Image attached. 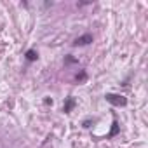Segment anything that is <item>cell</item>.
Here are the masks:
<instances>
[{"instance_id":"1","label":"cell","mask_w":148,"mask_h":148,"mask_svg":"<svg viewBox=\"0 0 148 148\" xmlns=\"http://www.w3.org/2000/svg\"><path fill=\"white\" fill-rule=\"evenodd\" d=\"M105 99L113 105V106H125L127 105V98L122 96V94H113V92H106L105 94Z\"/></svg>"},{"instance_id":"2","label":"cell","mask_w":148,"mask_h":148,"mask_svg":"<svg viewBox=\"0 0 148 148\" xmlns=\"http://www.w3.org/2000/svg\"><path fill=\"white\" fill-rule=\"evenodd\" d=\"M92 40H94V37L91 33H86V35H80L79 38H75L73 45H75V47H84V45H89Z\"/></svg>"},{"instance_id":"3","label":"cell","mask_w":148,"mask_h":148,"mask_svg":"<svg viewBox=\"0 0 148 148\" xmlns=\"http://www.w3.org/2000/svg\"><path fill=\"white\" fill-rule=\"evenodd\" d=\"M75 105H77V101H75V98H73V96L66 98V101H64V105H63V112H64V113H70L73 108H75Z\"/></svg>"},{"instance_id":"4","label":"cell","mask_w":148,"mask_h":148,"mask_svg":"<svg viewBox=\"0 0 148 148\" xmlns=\"http://www.w3.org/2000/svg\"><path fill=\"white\" fill-rule=\"evenodd\" d=\"M25 59H26L28 63H33V61L38 59V52H37L35 49H28V51L25 52Z\"/></svg>"},{"instance_id":"5","label":"cell","mask_w":148,"mask_h":148,"mask_svg":"<svg viewBox=\"0 0 148 148\" xmlns=\"http://www.w3.org/2000/svg\"><path fill=\"white\" fill-rule=\"evenodd\" d=\"M73 63L79 64V61H77L75 58H71V56H66V58H64V64H73Z\"/></svg>"},{"instance_id":"6","label":"cell","mask_w":148,"mask_h":148,"mask_svg":"<svg viewBox=\"0 0 148 148\" xmlns=\"http://www.w3.org/2000/svg\"><path fill=\"white\" fill-rule=\"evenodd\" d=\"M117 132H119V124H117V120H113V127H112V132H110L108 136L112 138V136H115Z\"/></svg>"},{"instance_id":"7","label":"cell","mask_w":148,"mask_h":148,"mask_svg":"<svg viewBox=\"0 0 148 148\" xmlns=\"http://www.w3.org/2000/svg\"><path fill=\"white\" fill-rule=\"evenodd\" d=\"M77 80H79V82L86 80V71H80V75H77Z\"/></svg>"},{"instance_id":"8","label":"cell","mask_w":148,"mask_h":148,"mask_svg":"<svg viewBox=\"0 0 148 148\" xmlns=\"http://www.w3.org/2000/svg\"><path fill=\"white\" fill-rule=\"evenodd\" d=\"M44 103H45V105H52V99H51V98H45Z\"/></svg>"}]
</instances>
